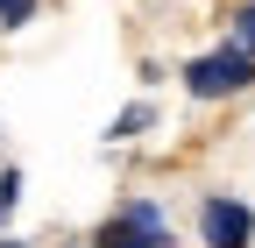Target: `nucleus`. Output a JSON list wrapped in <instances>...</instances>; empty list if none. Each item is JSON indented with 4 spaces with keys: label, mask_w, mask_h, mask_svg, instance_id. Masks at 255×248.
<instances>
[{
    "label": "nucleus",
    "mask_w": 255,
    "mask_h": 248,
    "mask_svg": "<svg viewBox=\"0 0 255 248\" xmlns=\"http://www.w3.org/2000/svg\"><path fill=\"white\" fill-rule=\"evenodd\" d=\"M199 248H255V206L241 192H206L199 199Z\"/></svg>",
    "instance_id": "nucleus-2"
},
{
    "label": "nucleus",
    "mask_w": 255,
    "mask_h": 248,
    "mask_svg": "<svg viewBox=\"0 0 255 248\" xmlns=\"http://www.w3.org/2000/svg\"><path fill=\"white\" fill-rule=\"evenodd\" d=\"M114 213H121V220L135 227V234H156V241H177V234H170V213L156 206V199H142V192H135V199H121Z\"/></svg>",
    "instance_id": "nucleus-4"
},
{
    "label": "nucleus",
    "mask_w": 255,
    "mask_h": 248,
    "mask_svg": "<svg viewBox=\"0 0 255 248\" xmlns=\"http://www.w3.org/2000/svg\"><path fill=\"white\" fill-rule=\"evenodd\" d=\"M78 248H85V241H78Z\"/></svg>",
    "instance_id": "nucleus-10"
},
{
    "label": "nucleus",
    "mask_w": 255,
    "mask_h": 248,
    "mask_svg": "<svg viewBox=\"0 0 255 248\" xmlns=\"http://www.w3.org/2000/svg\"><path fill=\"white\" fill-rule=\"evenodd\" d=\"M21 192H28V177H21V163H0V234H7V220H14V206H21Z\"/></svg>",
    "instance_id": "nucleus-6"
},
{
    "label": "nucleus",
    "mask_w": 255,
    "mask_h": 248,
    "mask_svg": "<svg viewBox=\"0 0 255 248\" xmlns=\"http://www.w3.org/2000/svg\"><path fill=\"white\" fill-rule=\"evenodd\" d=\"M0 248H28V241H21V234H0Z\"/></svg>",
    "instance_id": "nucleus-9"
},
{
    "label": "nucleus",
    "mask_w": 255,
    "mask_h": 248,
    "mask_svg": "<svg viewBox=\"0 0 255 248\" xmlns=\"http://www.w3.org/2000/svg\"><path fill=\"white\" fill-rule=\"evenodd\" d=\"M36 21V0H0V28H28Z\"/></svg>",
    "instance_id": "nucleus-7"
},
{
    "label": "nucleus",
    "mask_w": 255,
    "mask_h": 248,
    "mask_svg": "<svg viewBox=\"0 0 255 248\" xmlns=\"http://www.w3.org/2000/svg\"><path fill=\"white\" fill-rule=\"evenodd\" d=\"M149 121H156V107H142V100H135V107H121V114L107 121V142H135Z\"/></svg>",
    "instance_id": "nucleus-5"
},
{
    "label": "nucleus",
    "mask_w": 255,
    "mask_h": 248,
    "mask_svg": "<svg viewBox=\"0 0 255 248\" xmlns=\"http://www.w3.org/2000/svg\"><path fill=\"white\" fill-rule=\"evenodd\" d=\"M85 248H177V241H156V234H135V227L121 220V213H107V220H100V227L85 234Z\"/></svg>",
    "instance_id": "nucleus-3"
},
{
    "label": "nucleus",
    "mask_w": 255,
    "mask_h": 248,
    "mask_svg": "<svg viewBox=\"0 0 255 248\" xmlns=\"http://www.w3.org/2000/svg\"><path fill=\"white\" fill-rule=\"evenodd\" d=\"M184 92L191 100H234V92L255 85V50L241 43H220V50H199V57H184Z\"/></svg>",
    "instance_id": "nucleus-1"
},
{
    "label": "nucleus",
    "mask_w": 255,
    "mask_h": 248,
    "mask_svg": "<svg viewBox=\"0 0 255 248\" xmlns=\"http://www.w3.org/2000/svg\"><path fill=\"white\" fill-rule=\"evenodd\" d=\"M234 43H241V50H255V0L234 14Z\"/></svg>",
    "instance_id": "nucleus-8"
}]
</instances>
